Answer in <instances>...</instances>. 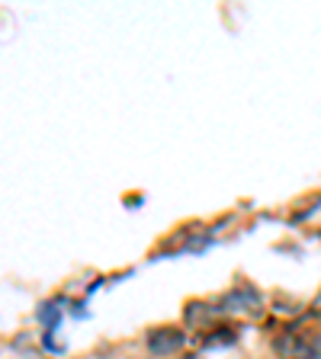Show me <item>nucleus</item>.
<instances>
[{"mask_svg": "<svg viewBox=\"0 0 321 359\" xmlns=\"http://www.w3.org/2000/svg\"><path fill=\"white\" fill-rule=\"evenodd\" d=\"M183 346V330L180 327H155L148 334V350L155 356H171Z\"/></svg>", "mask_w": 321, "mask_h": 359, "instance_id": "2", "label": "nucleus"}, {"mask_svg": "<svg viewBox=\"0 0 321 359\" xmlns=\"http://www.w3.org/2000/svg\"><path fill=\"white\" fill-rule=\"evenodd\" d=\"M277 353L283 359H321L318 330H289L277 340Z\"/></svg>", "mask_w": 321, "mask_h": 359, "instance_id": "1", "label": "nucleus"}]
</instances>
